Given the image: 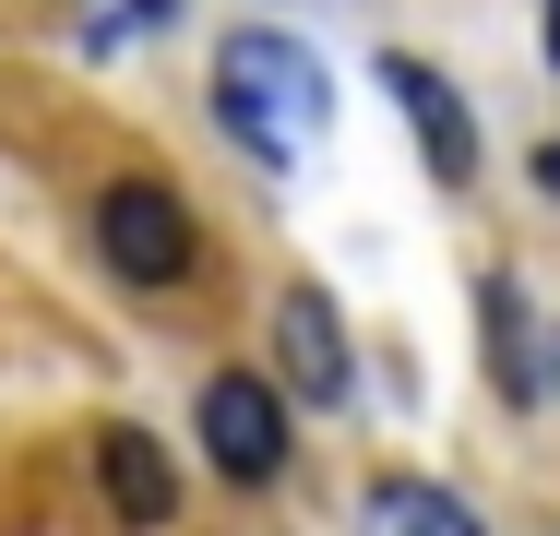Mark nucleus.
Instances as JSON below:
<instances>
[{
	"instance_id": "1",
	"label": "nucleus",
	"mask_w": 560,
	"mask_h": 536,
	"mask_svg": "<svg viewBox=\"0 0 560 536\" xmlns=\"http://www.w3.org/2000/svg\"><path fill=\"white\" fill-rule=\"evenodd\" d=\"M215 119L262 167H299L323 143V119H335V84L287 24H238V36H215Z\"/></svg>"
},
{
	"instance_id": "2",
	"label": "nucleus",
	"mask_w": 560,
	"mask_h": 536,
	"mask_svg": "<svg viewBox=\"0 0 560 536\" xmlns=\"http://www.w3.org/2000/svg\"><path fill=\"white\" fill-rule=\"evenodd\" d=\"M96 250H108L119 287H179L191 263H203V226L179 191H155V179H108L96 191Z\"/></svg>"
},
{
	"instance_id": "3",
	"label": "nucleus",
	"mask_w": 560,
	"mask_h": 536,
	"mask_svg": "<svg viewBox=\"0 0 560 536\" xmlns=\"http://www.w3.org/2000/svg\"><path fill=\"white\" fill-rule=\"evenodd\" d=\"M203 453H215L226 489H262V477L287 465V394L250 382V370H215V382H203Z\"/></svg>"
},
{
	"instance_id": "4",
	"label": "nucleus",
	"mask_w": 560,
	"mask_h": 536,
	"mask_svg": "<svg viewBox=\"0 0 560 536\" xmlns=\"http://www.w3.org/2000/svg\"><path fill=\"white\" fill-rule=\"evenodd\" d=\"M382 96L406 107V131H418L430 179H477V107L442 84V60H418V48H382Z\"/></svg>"
},
{
	"instance_id": "5",
	"label": "nucleus",
	"mask_w": 560,
	"mask_h": 536,
	"mask_svg": "<svg viewBox=\"0 0 560 536\" xmlns=\"http://www.w3.org/2000/svg\"><path fill=\"white\" fill-rule=\"evenodd\" d=\"M275 358H287V394L299 406H346V322L323 287H287L275 299Z\"/></svg>"
},
{
	"instance_id": "6",
	"label": "nucleus",
	"mask_w": 560,
	"mask_h": 536,
	"mask_svg": "<svg viewBox=\"0 0 560 536\" xmlns=\"http://www.w3.org/2000/svg\"><path fill=\"white\" fill-rule=\"evenodd\" d=\"M96 477H108L119 525H167V501H179V465H167L143 429H108V441H96Z\"/></svg>"
},
{
	"instance_id": "7",
	"label": "nucleus",
	"mask_w": 560,
	"mask_h": 536,
	"mask_svg": "<svg viewBox=\"0 0 560 536\" xmlns=\"http://www.w3.org/2000/svg\"><path fill=\"white\" fill-rule=\"evenodd\" d=\"M370 536H489L453 489H430V477H382L370 489Z\"/></svg>"
},
{
	"instance_id": "8",
	"label": "nucleus",
	"mask_w": 560,
	"mask_h": 536,
	"mask_svg": "<svg viewBox=\"0 0 560 536\" xmlns=\"http://www.w3.org/2000/svg\"><path fill=\"white\" fill-rule=\"evenodd\" d=\"M489 334H501V394H537V346H525V299L489 287Z\"/></svg>"
},
{
	"instance_id": "9",
	"label": "nucleus",
	"mask_w": 560,
	"mask_h": 536,
	"mask_svg": "<svg viewBox=\"0 0 560 536\" xmlns=\"http://www.w3.org/2000/svg\"><path fill=\"white\" fill-rule=\"evenodd\" d=\"M167 12H179V0H131V12H119V24H167Z\"/></svg>"
},
{
	"instance_id": "10",
	"label": "nucleus",
	"mask_w": 560,
	"mask_h": 536,
	"mask_svg": "<svg viewBox=\"0 0 560 536\" xmlns=\"http://www.w3.org/2000/svg\"><path fill=\"white\" fill-rule=\"evenodd\" d=\"M537 191H560V143H549V155H537Z\"/></svg>"
},
{
	"instance_id": "11",
	"label": "nucleus",
	"mask_w": 560,
	"mask_h": 536,
	"mask_svg": "<svg viewBox=\"0 0 560 536\" xmlns=\"http://www.w3.org/2000/svg\"><path fill=\"white\" fill-rule=\"evenodd\" d=\"M549 72H560V0H549Z\"/></svg>"
},
{
	"instance_id": "12",
	"label": "nucleus",
	"mask_w": 560,
	"mask_h": 536,
	"mask_svg": "<svg viewBox=\"0 0 560 536\" xmlns=\"http://www.w3.org/2000/svg\"><path fill=\"white\" fill-rule=\"evenodd\" d=\"M549 358H560V346H549Z\"/></svg>"
}]
</instances>
